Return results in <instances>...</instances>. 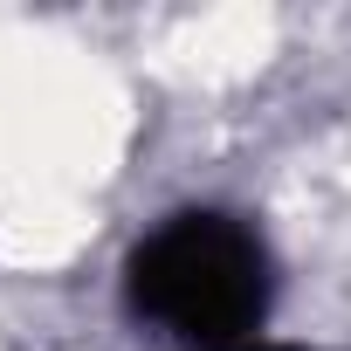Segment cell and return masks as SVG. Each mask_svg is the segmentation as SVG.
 Masks as SVG:
<instances>
[{"label": "cell", "instance_id": "6da1fadb", "mask_svg": "<svg viewBox=\"0 0 351 351\" xmlns=\"http://www.w3.org/2000/svg\"><path fill=\"white\" fill-rule=\"evenodd\" d=\"M269 248L234 214H172L124 262V296L138 317L193 351H241L269 317Z\"/></svg>", "mask_w": 351, "mask_h": 351}, {"label": "cell", "instance_id": "7a4b0ae2", "mask_svg": "<svg viewBox=\"0 0 351 351\" xmlns=\"http://www.w3.org/2000/svg\"><path fill=\"white\" fill-rule=\"evenodd\" d=\"M241 351H310V344H269V337H255V344H241Z\"/></svg>", "mask_w": 351, "mask_h": 351}]
</instances>
